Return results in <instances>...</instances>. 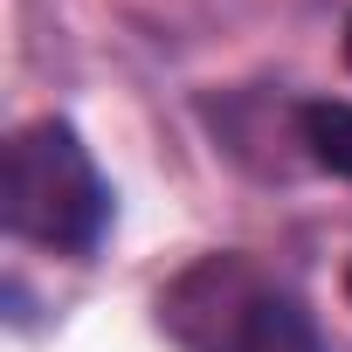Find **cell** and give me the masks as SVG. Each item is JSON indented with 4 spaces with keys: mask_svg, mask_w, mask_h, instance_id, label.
<instances>
[{
    "mask_svg": "<svg viewBox=\"0 0 352 352\" xmlns=\"http://www.w3.org/2000/svg\"><path fill=\"white\" fill-rule=\"evenodd\" d=\"M159 324L187 352H324L297 290H283L263 263L221 249L187 263L159 290Z\"/></svg>",
    "mask_w": 352,
    "mask_h": 352,
    "instance_id": "cell-1",
    "label": "cell"
},
{
    "mask_svg": "<svg viewBox=\"0 0 352 352\" xmlns=\"http://www.w3.org/2000/svg\"><path fill=\"white\" fill-rule=\"evenodd\" d=\"M0 214L21 242H42L56 256H90L111 228V187L90 159V145L63 118H35L8 138L0 166Z\"/></svg>",
    "mask_w": 352,
    "mask_h": 352,
    "instance_id": "cell-2",
    "label": "cell"
},
{
    "mask_svg": "<svg viewBox=\"0 0 352 352\" xmlns=\"http://www.w3.org/2000/svg\"><path fill=\"white\" fill-rule=\"evenodd\" d=\"M297 138H304V152H311L324 173L352 180V104H338V97H311V104L297 111Z\"/></svg>",
    "mask_w": 352,
    "mask_h": 352,
    "instance_id": "cell-3",
    "label": "cell"
},
{
    "mask_svg": "<svg viewBox=\"0 0 352 352\" xmlns=\"http://www.w3.org/2000/svg\"><path fill=\"white\" fill-rule=\"evenodd\" d=\"M345 63H352V21H345Z\"/></svg>",
    "mask_w": 352,
    "mask_h": 352,
    "instance_id": "cell-4",
    "label": "cell"
},
{
    "mask_svg": "<svg viewBox=\"0 0 352 352\" xmlns=\"http://www.w3.org/2000/svg\"><path fill=\"white\" fill-rule=\"evenodd\" d=\"M345 290H352V276H345Z\"/></svg>",
    "mask_w": 352,
    "mask_h": 352,
    "instance_id": "cell-5",
    "label": "cell"
}]
</instances>
